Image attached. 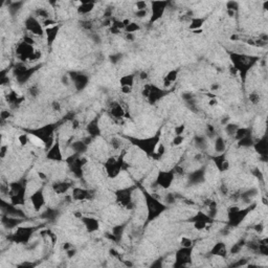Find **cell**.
I'll use <instances>...</instances> for the list:
<instances>
[{
  "mask_svg": "<svg viewBox=\"0 0 268 268\" xmlns=\"http://www.w3.org/2000/svg\"><path fill=\"white\" fill-rule=\"evenodd\" d=\"M48 157L52 158V159H55V160H60L61 159V153H60V149H59L58 146L52 147V150H49Z\"/></svg>",
  "mask_w": 268,
  "mask_h": 268,
  "instance_id": "cell-3",
  "label": "cell"
},
{
  "mask_svg": "<svg viewBox=\"0 0 268 268\" xmlns=\"http://www.w3.org/2000/svg\"><path fill=\"white\" fill-rule=\"evenodd\" d=\"M93 7V3H90V2H86V3H81L80 7H79V12L81 13H87L90 12L91 9Z\"/></svg>",
  "mask_w": 268,
  "mask_h": 268,
  "instance_id": "cell-5",
  "label": "cell"
},
{
  "mask_svg": "<svg viewBox=\"0 0 268 268\" xmlns=\"http://www.w3.org/2000/svg\"><path fill=\"white\" fill-rule=\"evenodd\" d=\"M83 222L86 225V228H87L89 231H94L99 228V222L93 218H87V217H84Z\"/></svg>",
  "mask_w": 268,
  "mask_h": 268,
  "instance_id": "cell-2",
  "label": "cell"
},
{
  "mask_svg": "<svg viewBox=\"0 0 268 268\" xmlns=\"http://www.w3.org/2000/svg\"><path fill=\"white\" fill-rule=\"evenodd\" d=\"M140 78H142V79H146L147 78V75L145 72H142V73H140Z\"/></svg>",
  "mask_w": 268,
  "mask_h": 268,
  "instance_id": "cell-9",
  "label": "cell"
},
{
  "mask_svg": "<svg viewBox=\"0 0 268 268\" xmlns=\"http://www.w3.org/2000/svg\"><path fill=\"white\" fill-rule=\"evenodd\" d=\"M32 200H33L32 202H33V204H34L36 211H39V208L44 204V198H43V195L41 192L35 193L32 197Z\"/></svg>",
  "mask_w": 268,
  "mask_h": 268,
  "instance_id": "cell-1",
  "label": "cell"
},
{
  "mask_svg": "<svg viewBox=\"0 0 268 268\" xmlns=\"http://www.w3.org/2000/svg\"><path fill=\"white\" fill-rule=\"evenodd\" d=\"M181 243H182V246L187 247V248H188V247L191 246V243H192V241H191L190 239L188 238H183L182 240H181Z\"/></svg>",
  "mask_w": 268,
  "mask_h": 268,
  "instance_id": "cell-8",
  "label": "cell"
},
{
  "mask_svg": "<svg viewBox=\"0 0 268 268\" xmlns=\"http://www.w3.org/2000/svg\"><path fill=\"white\" fill-rule=\"evenodd\" d=\"M126 29L128 30L129 33H133V32H135V30L139 29V27H138V25L135 24V23H130L129 25H127Z\"/></svg>",
  "mask_w": 268,
  "mask_h": 268,
  "instance_id": "cell-7",
  "label": "cell"
},
{
  "mask_svg": "<svg viewBox=\"0 0 268 268\" xmlns=\"http://www.w3.org/2000/svg\"><path fill=\"white\" fill-rule=\"evenodd\" d=\"M134 78L133 76H126L121 80V85L122 86H128V87H132V84H133Z\"/></svg>",
  "mask_w": 268,
  "mask_h": 268,
  "instance_id": "cell-4",
  "label": "cell"
},
{
  "mask_svg": "<svg viewBox=\"0 0 268 268\" xmlns=\"http://www.w3.org/2000/svg\"><path fill=\"white\" fill-rule=\"evenodd\" d=\"M224 149V144H223V140L221 138L217 139V142H216V150L218 152H222Z\"/></svg>",
  "mask_w": 268,
  "mask_h": 268,
  "instance_id": "cell-6",
  "label": "cell"
}]
</instances>
